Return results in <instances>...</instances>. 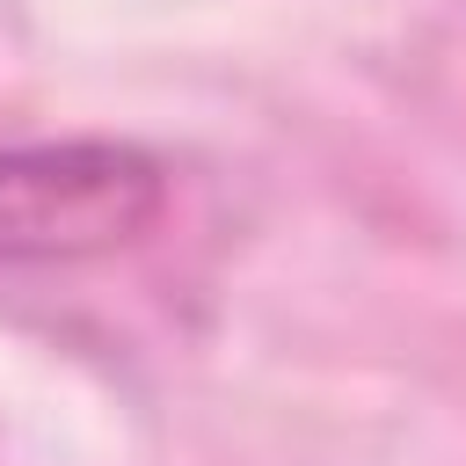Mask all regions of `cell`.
<instances>
[{
    "label": "cell",
    "instance_id": "1",
    "mask_svg": "<svg viewBox=\"0 0 466 466\" xmlns=\"http://www.w3.org/2000/svg\"><path fill=\"white\" fill-rule=\"evenodd\" d=\"M175 175L138 138H0V269H73L138 248Z\"/></svg>",
    "mask_w": 466,
    "mask_h": 466
}]
</instances>
